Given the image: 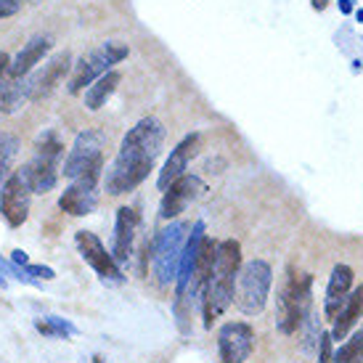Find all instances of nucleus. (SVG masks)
Wrapping results in <instances>:
<instances>
[{
  "mask_svg": "<svg viewBox=\"0 0 363 363\" xmlns=\"http://www.w3.org/2000/svg\"><path fill=\"white\" fill-rule=\"evenodd\" d=\"M162 143H164V125L157 117H143L141 122H135L122 138L117 160L111 162V167L104 175L106 191L111 196H120L138 189L154 170Z\"/></svg>",
  "mask_w": 363,
  "mask_h": 363,
  "instance_id": "1",
  "label": "nucleus"
},
{
  "mask_svg": "<svg viewBox=\"0 0 363 363\" xmlns=\"http://www.w3.org/2000/svg\"><path fill=\"white\" fill-rule=\"evenodd\" d=\"M239 268H242V247H239V242L225 239V242L218 244L210 279H207L202 292V313L207 329H212V321H218L223 313L231 308Z\"/></svg>",
  "mask_w": 363,
  "mask_h": 363,
  "instance_id": "2",
  "label": "nucleus"
},
{
  "mask_svg": "<svg viewBox=\"0 0 363 363\" xmlns=\"http://www.w3.org/2000/svg\"><path fill=\"white\" fill-rule=\"evenodd\" d=\"M313 276L289 271V279L276 297V323L284 334H294L313 311Z\"/></svg>",
  "mask_w": 363,
  "mask_h": 363,
  "instance_id": "3",
  "label": "nucleus"
},
{
  "mask_svg": "<svg viewBox=\"0 0 363 363\" xmlns=\"http://www.w3.org/2000/svg\"><path fill=\"white\" fill-rule=\"evenodd\" d=\"M273 286V271L265 260H250L236 273V289L233 300L239 305V311L247 315H257L268 305Z\"/></svg>",
  "mask_w": 363,
  "mask_h": 363,
  "instance_id": "4",
  "label": "nucleus"
},
{
  "mask_svg": "<svg viewBox=\"0 0 363 363\" xmlns=\"http://www.w3.org/2000/svg\"><path fill=\"white\" fill-rule=\"evenodd\" d=\"M191 231V225L186 220L170 223L164 231L157 233L154 239V273H157V281L162 286H167L178 279V268H181V252L186 236Z\"/></svg>",
  "mask_w": 363,
  "mask_h": 363,
  "instance_id": "5",
  "label": "nucleus"
},
{
  "mask_svg": "<svg viewBox=\"0 0 363 363\" xmlns=\"http://www.w3.org/2000/svg\"><path fill=\"white\" fill-rule=\"evenodd\" d=\"M122 59H128V45H122V43H104V45H99L96 51H91L88 56H82V59L74 64V72H72L67 91H69L72 96L82 93L91 82L99 80L101 74L111 72V67L120 64Z\"/></svg>",
  "mask_w": 363,
  "mask_h": 363,
  "instance_id": "6",
  "label": "nucleus"
},
{
  "mask_svg": "<svg viewBox=\"0 0 363 363\" xmlns=\"http://www.w3.org/2000/svg\"><path fill=\"white\" fill-rule=\"evenodd\" d=\"M104 172V160L93 162L88 170L77 175L59 196V210L72 218H85L99 207V181Z\"/></svg>",
  "mask_w": 363,
  "mask_h": 363,
  "instance_id": "7",
  "label": "nucleus"
},
{
  "mask_svg": "<svg viewBox=\"0 0 363 363\" xmlns=\"http://www.w3.org/2000/svg\"><path fill=\"white\" fill-rule=\"evenodd\" d=\"M69 67H72V56H69V51H64V53H59V56H53L51 61H45L38 72H30V74L24 77L27 99H30V101L48 99L61 82H64V77L69 74Z\"/></svg>",
  "mask_w": 363,
  "mask_h": 363,
  "instance_id": "8",
  "label": "nucleus"
},
{
  "mask_svg": "<svg viewBox=\"0 0 363 363\" xmlns=\"http://www.w3.org/2000/svg\"><path fill=\"white\" fill-rule=\"evenodd\" d=\"M74 244H77V250H80V257L88 265H91L93 271L101 276L104 281H111V284H122L125 281V276H122L120 265L114 262L111 252H106V247L101 244V239L91 231H77L74 233Z\"/></svg>",
  "mask_w": 363,
  "mask_h": 363,
  "instance_id": "9",
  "label": "nucleus"
},
{
  "mask_svg": "<svg viewBox=\"0 0 363 363\" xmlns=\"http://www.w3.org/2000/svg\"><path fill=\"white\" fill-rule=\"evenodd\" d=\"M218 350L223 363H244L255 350V329L244 321H228L218 332Z\"/></svg>",
  "mask_w": 363,
  "mask_h": 363,
  "instance_id": "10",
  "label": "nucleus"
},
{
  "mask_svg": "<svg viewBox=\"0 0 363 363\" xmlns=\"http://www.w3.org/2000/svg\"><path fill=\"white\" fill-rule=\"evenodd\" d=\"M104 135L99 130H82L77 138H74V143H72V152L67 154V160H64V167H61V172H64V178H69V181H74L77 175H82V172L91 167L93 162L104 160Z\"/></svg>",
  "mask_w": 363,
  "mask_h": 363,
  "instance_id": "11",
  "label": "nucleus"
},
{
  "mask_svg": "<svg viewBox=\"0 0 363 363\" xmlns=\"http://www.w3.org/2000/svg\"><path fill=\"white\" fill-rule=\"evenodd\" d=\"M30 186L24 183L19 172H11V178L0 191V215L6 218L11 228H19L21 223L30 218Z\"/></svg>",
  "mask_w": 363,
  "mask_h": 363,
  "instance_id": "12",
  "label": "nucleus"
},
{
  "mask_svg": "<svg viewBox=\"0 0 363 363\" xmlns=\"http://www.w3.org/2000/svg\"><path fill=\"white\" fill-rule=\"evenodd\" d=\"M204 191H207V186H204L202 178H196V175H181V178L164 191V196H162L160 215L164 220L178 218L189 204L196 202L199 196H204Z\"/></svg>",
  "mask_w": 363,
  "mask_h": 363,
  "instance_id": "13",
  "label": "nucleus"
},
{
  "mask_svg": "<svg viewBox=\"0 0 363 363\" xmlns=\"http://www.w3.org/2000/svg\"><path fill=\"white\" fill-rule=\"evenodd\" d=\"M199 133H191V135H186L175 149H172L170 160L164 162V167H162L160 178H157V186H160V191H167L172 183L178 181L181 175H186V167L191 164V160L196 157L199 152Z\"/></svg>",
  "mask_w": 363,
  "mask_h": 363,
  "instance_id": "14",
  "label": "nucleus"
},
{
  "mask_svg": "<svg viewBox=\"0 0 363 363\" xmlns=\"http://www.w3.org/2000/svg\"><path fill=\"white\" fill-rule=\"evenodd\" d=\"M135 231H138V212L133 207H120L117 210V223H114V242H111V257H114L117 265L130 262Z\"/></svg>",
  "mask_w": 363,
  "mask_h": 363,
  "instance_id": "15",
  "label": "nucleus"
},
{
  "mask_svg": "<svg viewBox=\"0 0 363 363\" xmlns=\"http://www.w3.org/2000/svg\"><path fill=\"white\" fill-rule=\"evenodd\" d=\"M19 175L24 178V183L30 186L32 194H48L56 189L59 183V162L45 160L40 154H35V160L27 162L19 170Z\"/></svg>",
  "mask_w": 363,
  "mask_h": 363,
  "instance_id": "16",
  "label": "nucleus"
},
{
  "mask_svg": "<svg viewBox=\"0 0 363 363\" xmlns=\"http://www.w3.org/2000/svg\"><path fill=\"white\" fill-rule=\"evenodd\" d=\"M350 286H353V268L350 265H334L329 286H326V300H323L326 318H334L340 313V308H342L347 294H350Z\"/></svg>",
  "mask_w": 363,
  "mask_h": 363,
  "instance_id": "17",
  "label": "nucleus"
},
{
  "mask_svg": "<svg viewBox=\"0 0 363 363\" xmlns=\"http://www.w3.org/2000/svg\"><path fill=\"white\" fill-rule=\"evenodd\" d=\"M51 48H53V38H48V35H45V38H32V40L19 51V56L11 61L9 77H27Z\"/></svg>",
  "mask_w": 363,
  "mask_h": 363,
  "instance_id": "18",
  "label": "nucleus"
},
{
  "mask_svg": "<svg viewBox=\"0 0 363 363\" xmlns=\"http://www.w3.org/2000/svg\"><path fill=\"white\" fill-rule=\"evenodd\" d=\"M204 239V223H194L191 233L186 236V244H183L181 252V268H178V297H186V289H189V281H191V271H194V260H196V252H199V244Z\"/></svg>",
  "mask_w": 363,
  "mask_h": 363,
  "instance_id": "19",
  "label": "nucleus"
},
{
  "mask_svg": "<svg viewBox=\"0 0 363 363\" xmlns=\"http://www.w3.org/2000/svg\"><path fill=\"white\" fill-rule=\"evenodd\" d=\"M363 313V284L358 286V289H353V292L347 294V300H345V305L340 308V313L334 315V329L329 334H332V340H345L347 337V332L355 326V321L361 318Z\"/></svg>",
  "mask_w": 363,
  "mask_h": 363,
  "instance_id": "20",
  "label": "nucleus"
},
{
  "mask_svg": "<svg viewBox=\"0 0 363 363\" xmlns=\"http://www.w3.org/2000/svg\"><path fill=\"white\" fill-rule=\"evenodd\" d=\"M215 247H218V244L204 236L202 244H199V252H196V260H194L191 281H189L186 294H202L204 292V284H207V279H210L212 262H215Z\"/></svg>",
  "mask_w": 363,
  "mask_h": 363,
  "instance_id": "21",
  "label": "nucleus"
},
{
  "mask_svg": "<svg viewBox=\"0 0 363 363\" xmlns=\"http://www.w3.org/2000/svg\"><path fill=\"white\" fill-rule=\"evenodd\" d=\"M122 82V74L120 72H106L101 74L96 82L88 85V91H85V106L91 111H99L101 106H106V101L111 99V93L117 91V85Z\"/></svg>",
  "mask_w": 363,
  "mask_h": 363,
  "instance_id": "22",
  "label": "nucleus"
},
{
  "mask_svg": "<svg viewBox=\"0 0 363 363\" xmlns=\"http://www.w3.org/2000/svg\"><path fill=\"white\" fill-rule=\"evenodd\" d=\"M27 101L30 99H27L24 77H6L0 82V111L3 114H16Z\"/></svg>",
  "mask_w": 363,
  "mask_h": 363,
  "instance_id": "23",
  "label": "nucleus"
},
{
  "mask_svg": "<svg viewBox=\"0 0 363 363\" xmlns=\"http://www.w3.org/2000/svg\"><path fill=\"white\" fill-rule=\"evenodd\" d=\"M16 157H19V138L13 133H0V191L11 178V167Z\"/></svg>",
  "mask_w": 363,
  "mask_h": 363,
  "instance_id": "24",
  "label": "nucleus"
},
{
  "mask_svg": "<svg viewBox=\"0 0 363 363\" xmlns=\"http://www.w3.org/2000/svg\"><path fill=\"white\" fill-rule=\"evenodd\" d=\"M35 329L43 334V337H59V340H69V337H77L80 329L74 326L67 318H59V315H48V318H35Z\"/></svg>",
  "mask_w": 363,
  "mask_h": 363,
  "instance_id": "25",
  "label": "nucleus"
},
{
  "mask_svg": "<svg viewBox=\"0 0 363 363\" xmlns=\"http://www.w3.org/2000/svg\"><path fill=\"white\" fill-rule=\"evenodd\" d=\"M332 363H363V326L347 342L340 345V350L334 353Z\"/></svg>",
  "mask_w": 363,
  "mask_h": 363,
  "instance_id": "26",
  "label": "nucleus"
},
{
  "mask_svg": "<svg viewBox=\"0 0 363 363\" xmlns=\"http://www.w3.org/2000/svg\"><path fill=\"white\" fill-rule=\"evenodd\" d=\"M38 154H40V157H45V160L59 162L61 154H64V143L59 141V135H56L53 130L43 133L40 138H38Z\"/></svg>",
  "mask_w": 363,
  "mask_h": 363,
  "instance_id": "27",
  "label": "nucleus"
},
{
  "mask_svg": "<svg viewBox=\"0 0 363 363\" xmlns=\"http://www.w3.org/2000/svg\"><path fill=\"white\" fill-rule=\"evenodd\" d=\"M332 334L321 332V340H318V363H332L334 361V350H332Z\"/></svg>",
  "mask_w": 363,
  "mask_h": 363,
  "instance_id": "28",
  "label": "nucleus"
},
{
  "mask_svg": "<svg viewBox=\"0 0 363 363\" xmlns=\"http://www.w3.org/2000/svg\"><path fill=\"white\" fill-rule=\"evenodd\" d=\"M21 271L27 273V276H32V279H43V281H53L56 279L53 268H48V265H32V262H27Z\"/></svg>",
  "mask_w": 363,
  "mask_h": 363,
  "instance_id": "29",
  "label": "nucleus"
},
{
  "mask_svg": "<svg viewBox=\"0 0 363 363\" xmlns=\"http://www.w3.org/2000/svg\"><path fill=\"white\" fill-rule=\"evenodd\" d=\"M24 0H0V19H9L13 13H19Z\"/></svg>",
  "mask_w": 363,
  "mask_h": 363,
  "instance_id": "30",
  "label": "nucleus"
},
{
  "mask_svg": "<svg viewBox=\"0 0 363 363\" xmlns=\"http://www.w3.org/2000/svg\"><path fill=\"white\" fill-rule=\"evenodd\" d=\"M9 69H11V59H9V53H3L0 51V82L9 77Z\"/></svg>",
  "mask_w": 363,
  "mask_h": 363,
  "instance_id": "31",
  "label": "nucleus"
},
{
  "mask_svg": "<svg viewBox=\"0 0 363 363\" xmlns=\"http://www.w3.org/2000/svg\"><path fill=\"white\" fill-rule=\"evenodd\" d=\"M11 262L19 265V268H24V265L30 262V257H27V252H21V250H13V252H11Z\"/></svg>",
  "mask_w": 363,
  "mask_h": 363,
  "instance_id": "32",
  "label": "nucleus"
},
{
  "mask_svg": "<svg viewBox=\"0 0 363 363\" xmlns=\"http://www.w3.org/2000/svg\"><path fill=\"white\" fill-rule=\"evenodd\" d=\"M313 9H326V0H313Z\"/></svg>",
  "mask_w": 363,
  "mask_h": 363,
  "instance_id": "33",
  "label": "nucleus"
},
{
  "mask_svg": "<svg viewBox=\"0 0 363 363\" xmlns=\"http://www.w3.org/2000/svg\"><path fill=\"white\" fill-rule=\"evenodd\" d=\"M3 286H6V279H3V276H0V289H3Z\"/></svg>",
  "mask_w": 363,
  "mask_h": 363,
  "instance_id": "34",
  "label": "nucleus"
},
{
  "mask_svg": "<svg viewBox=\"0 0 363 363\" xmlns=\"http://www.w3.org/2000/svg\"><path fill=\"white\" fill-rule=\"evenodd\" d=\"M32 3H40V0H32Z\"/></svg>",
  "mask_w": 363,
  "mask_h": 363,
  "instance_id": "35",
  "label": "nucleus"
}]
</instances>
